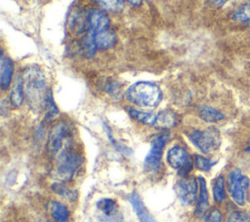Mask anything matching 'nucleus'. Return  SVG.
I'll return each instance as SVG.
<instances>
[{"instance_id":"f257e3e1","label":"nucleus","mask_w":250,"mask_h":222,"mask_svg":"<svg viewBox=\"0 0 250 222\" xmlns=\"http://www.w3.org/2000/svg\"><path fill=\"white\" fill-rule=\"evenodd\" d=\"M21 78L27 104L34 111L40 110L44 107L48 93L46 78L43 72L36 66H29L24 69Z\"/></svg>"},{"instance_id":"f03ea898","label":"nucleus","mask_w":250,"mask_h":222,"mask_svg":"<svg viewBox=\"0 0 250 222\" xmlns=\"http://www.w3.org/2000/svg\"><path fill=\"white\" fill-rule=\"evenodd\" d=\"M125 98L140 107H155L162 99L160 88L151 82L142 81L131 85L125 92Z\"/></svg>"},{"instance_id":"7ed1b4c3","label":"nucleus","mask_w":250,"mask_h":222,"mask_svg":"<svg viewBox=\"0 0 250 222\" xmlns=\"http://www.w3.org/2000/svg\"><path fill=\"white\" fill-rule=\"evenodd\" d=\"M83 162L82 157L69 147H64L57 156L55 175L61 181L70 180Z\"/></svg>"},{"instance_id":"20e7f679","label":"nucleus","mask_w":250,"mask_h":222,"mask_svg":"<svg viewBox=\"0 0 250 222\" xmlns=\"http://www.w3.org/2000/svg\"><path fill=\"white\" fill-rule=\"evenodd\" d=\"M191 143L202 153L209 154L220 146V134L215 128L206 130H192L188 133Z\"/></svg>"},{"instance_id":"39448f33","label":"nucleus","mask_w":250,"mask_h":222,"mask_svg":"<svg viewBox=\"0 0 250 222\" xmlns=\"http://www.w3.org/2000/svg\"><path fill=\"white\" fill-rule=\"evenodd\" d=\"M170 133L163 131L156 134L150 141V148L146 154L144 162V167L146 171H154L158 169L161 164L163 149L168 142Z\"/></svg>"},{"instance_id":"423d86ee","label":"nucleus","mask_w":250,"mask_h":222,"mask_svg":"<svg viewBox=\"0 0 250 222\" xmlns=\"http://www.w3.org/2000/svg\"><path fill=\"white\" fill-rule=\"evenodd\" d=\"M249 186V178L241 173L237 168L231 170L228 177V189L232 201L238 204L243 205L246 201L247 190Z\"/></svg>"},{"instance_id":"0eeeda50","label":"nucleus","mask_w":250,"mask_h":222,"mask_svg":"<svg viewBox=\"0 0 250 222\" xmlns=\"http://www.w3.org/2000/svg\"><path fill=\"white\" fill-rule=\"evenodd\" d=\"M69 127L62 121L57 122L52 127L47 140V149L51 156H56L62 151L64 141L69 137Z\"/></svg>"},{"instance_id":"6e6552de","label":"nucleus","mask_w":250,"mask_h":222,"mask_svg":"<svg viewBox=\"0 0 250 222\" xmlns=\"http://www.w3.org/2000/svg\"><path fill=\"white\" fill-rule=\"evenodd\" d=\"M166 160L169 166L175 169H179L180 173L185 176L192 168V161L187 152V150L182 146H173L167 152Z\"/></svg>"},{"instance_id":"1a4fd4ad","label":"nucleus","mask_w":250,"mask_h":222,"mask_svg":"<svg viewBox=\"0 0 250 222\" xmlns=\"http://www.w3.org/2000/svg\"><path fill=\"white\" fill-rule=\"evenodd\" d=\"M176 194L180 202L185 205L192 204L196 200L197 182L195 178H184L177 182L175 186Z\"/></svg>"},{"instance_id":"9d476101","label":"nucleus","mask_w":250,"mask_h":222,"mask_svg":"<svg viewBox=\"0 0 250 222\" xmlns=\"http://www.w3.org/2000/svg\"><path fill=\"white\" fill-rule=\"evenodd\" d=\"M86 23L87 31L94 34L108 29L110 19L104 10L92 8L86 14Z\"/></svg>"},{"instance_id":"9b49d317","label":"nucleus","mask_w":250,"mask_h":222,"mask_svg":"<svg viewBox=\"0 0 250 222\" xmlns=\"http://www.w3.org/2000/svg\"><path fill=\"white\" fill-rule=\"evenodd\" d=\"M13 74H14V63L12 59L5 56V54H1L0 59V87L2 91L8 90L13 82Z\"/></svg>"},{"instance_id":"f8f14e48","label":"nucleus","mask_w":250,"mask_h":222,"mask_svg":"<svg viewBox=\"0 0 250 222\" xmlns=\"http://www.w3.org/2000/svg\"><path fill=\"white\" fill-rule=\"evenodd\" d=\"M128 200L132 205V208L134 209L138 219L140 222H157L156 219L150 214V212L146 209V205L144 204L142 199L140 196L133 192L128 196Z\"/></svg>"},{"instance_id":"ddd939ff","label":"nucleus","mask_w":250,"mask_h":222,"mask_svg":"<svg viewBox=\"0 0 250 222\" xmlns=\"http://www.w3.org/2000/svg\"><path fill=\"white\" fill-rule=\"evenodd\" d=\"M198 183H199V195H198V202H197L194 213L197 217L203 218L207 215V211L209 209V199H208L206 181L202 176L198 177Z\"/></svg>"},{"instance_id":"4468645a","label":"nucleus","mask_w":250,"mask_h":222,"mask_svg":"<svg viewBox=\"0 0 250 222\" xmlns=\"http://www.w3.org/2000/svg\"><path fill=\"white\" fill-rule=\"evenodd\" d=\"M91 34L98 50H107L109 48H112L117 42L116 34L109 28Z\"/></svg>"},{"instance_id":"2eb2a0df","label":"nucleus","mask_w":250,"mask_h":222,"mask_svg":"<svg viewBox=\"0 0 250 222\" xmlns=\"http://www.w3.org/2000/svg\"><path fill=\"white\" fill-rule=\"evenodd\" d=\"M24 98V92H23V85H22V78L21 75H18L11 86L10 91V102L14 107L21 106Z\"/></svg>"},{"instance_id":"dca6fc26","label":"nucleus","mask_w":250,"mask_h":222,"mask_svg":"<svg viewBox=\"0 0 250 222\" xmlns=\"http://www.w3.org/2000/svg\"><path fill=\"white\" fill-rule=\"evenodd\" d=\"M48 211L56 222H68L69 211L66 206L57 201H51L48 204Z\"/></svg>"},{"instance_id":"f3484780","label":"nucleus","mask_w":250,"mask_h":222,"mask_svg":"<svg viewBox=\"0 0 250 222\" xmlns=\"http://www.w3.org/2000/svg\"><path fill=\"white\" fill-rule=\"evenodd\" d=\"M177 123L178 115L170 109H165L156 114V122L154 127L159 129H171L175 127Z\"/></svg>"},{"instance_id":"a211bd4d","label":"nucleus","mask_w":250,"mask_h":222,"mask_svg":"<svg viewBox=\"0 0 250 222\" xmlns=\"http://www.w3.org/2000/svg\"><path fill=\"white\" fill-rule=\"evenodd\" d=\"M198 115L199 117L208 123H213V122H218L224 119V114L220 112L219 110L215 109L214 107H211L209 105H202L199 107L198 110Z\"/></svg>"},{"instance_id":"6ab92c4d","label":"nucleus","mask_w":250,"mask_h":222,"mask_svg":"<svg viewBox=\"0 0 250 222\" xmlns=\"http://www.w3.org/2000/svg\"><path fill=\"white\" fill-rule=\"evenodd\" d=\"M128 113L133 119H135L136 121L144 125L154 126L156 122V114H153L150 112H146V111L138 110L135 108H128Z\"/></svg>"},{"instance_id":"aec40b11","label":"nucleus","mask_w":250,"mask_h":222,"mask_svg":"<svg viewBox=\"0 0 250 222\" xmlns=\"http://www.w3.org/2000/svg\"><path fill=\"white\" fill-rule=\"evenodd\" d=\"M104 11L111 13H120L124 10V0H91Z\"/></svg>"},{"instance_id":"412c9836","label":"nucleus","mask_w":250,"mask_h":222,"mask_svg":"<svg viewBox=\"0 0 250 222\" xmlns=\"http://www.w3.org/2000/svg\"><path fill=\"white\" fill-rule=\"evenodd\" d=\"M80 45H81V49H82L83 54L87 57L93 56L95 55L96 51L98 50L96 45H95V42H94L92 34L90 32H88V31L85 32L84 36L81 38Z\"/></svg>"},{"instance_id":"4be33fe9","label":"nucleus","mask_w":250,"mask_h":222,"mask_svg":"<svg viewBox=\"0 0 250 222\" xmlns=\"http://www.w3.org/2000/svg\"><path fill=\"white\" fill-rule=\"evenodd\" d=\"M97 206L104 216H111L116 213L117 204L110 198H104L97 203Z\"/></svg>"},{"instance_id":"5701e85b","label":"nucleus","mask_w":250,"mask_h":222,"mask_svg":"<svg viewBox=\"0 0 250 222\" xmlns=\"http://www.w3.org/2000/svg\"><path fill=\"white\" fill-rule=\"evenodd\" d=\"M213 198L217 204H221L226 198L225 181H224V177L222 175H219L214 181Z\"/></svg>"},{"instance_id":"b1692460","label":"nucleus","mask_w":250,"mask_h":222,"mask_svg":"<svg viewBox=\"0 0 250 222\" xmlns=\"http://www.w3.org/2000/svg\"><path fill=\"white\" fill-rule=\"evenodd\" d=\"M51 188L55 193L69 201H74L77 199V193L68 189L63 183H53Z\"/></svg>"},{"instance_id":"393cba45","label":"nucleus","mask_w":250,"mask_h":222,"mask_svg":"<svg viewBox=\"0 0 250 222\" xmlns=\"http://www.w3.org/2000/svg\"><path fill=\"white\" fill-rule=\"evenodd\" d=\"M232 19L236 21L250 20V2L238 7L232 14Z\"/></svg>"},{"instance_id":"a878e982","label":"nucleus","mask_w":250,"mask_h":222,"mask_svg":"<svg viewBox=\"0 0 250 222\" xmlns=\"http://www.w3.org/2000/svg\"><path fill=\"white\" fill-rule=\"evenodd\" d=\"M44 107L46 108V118L48 120L53 119L59 113V110H58V108H57V106L54 102L53 94H52L51 91H49L48 93H47L45 103H44Z\"/></svg>"},{"instance_id":"bb28decb","label":"nucleus","mask_w":250,"mask_h":222,"mask_svg":"<svg viewBox=\"0 0 250 222\" xmlns=\"http://www.w3.org/2000/svg\"><path fill=\"white\" fill-rule=\"evenodd\" d=\"M194 163H195V166L203 171H208L216 163L210 161L209 159L200 156V155H195L194 156Z\"/></svg>"},{"instance_id":"cd10ccee","label":"nucleus","mask_w":250,"mask_h":222,"mask_svg":"<svg viewBox=\"0 0 250 222\" xmlns=\"http://www.w3.org/2000/svg\"><path fill=\"white\" fill-rule=\"evenodd\" d=\"M227 222H250V215L241 210H235L229 214Z\"/></svg>"},{"instance_id":"c85d7f7f","label":"nucleus","mask_w":250,"mask_h":222,"mask_svg":"<svg viewBox=\"0 0 250 222\" xmlns=\"http://www.w3.org/2000/svg\"><path fill=\"white\" fill-rule=\"evenodd\" d=\"M105 92L112 98H119L121 96V86L116 81H110L105 87Z\"/></svg>"},{"instance_id":"c756f323","label":"nucleus","mask_w":250,"mask_h":222,"mask_svg":"<svg viewBox=\"0 0 250 222\" xmlns=\"http://www.w3.org/2000/svg\"><path fill=\"white\" fill-rule=\"evenodd\" d=\"M206 222H222V213L219 209L214 208L206 215Z\"/></svg>"},{"instance_id":"7c9ffc66","label":"nucleus","mask_w":250,"mask_h":222,"mask_svg":"<svg viewBox=\"0 0 250 222\" xmlns=\"http://www.w3.org/2000/svg\"><path fill=\"white\" fill-rule=\"evenodd\" d=\"M229 0H208V2L212 5V6H214V7H216V8H220V7H222L226 2H228Z\"/></svg>"},{"instance_id":"2f4dec72","label":"nucleus","mask_w":250,"mask_h":222,"mask_svg":"<svg viewBox=\"0 0 250 222\" xmlns=\"http://www.w3.org/2000/svg\"><path fill=\"white\" fill-rule=\"evenodd\" d=\"M128 3H130L131 5H134V6H139L142 4V1L143 0H126Z\"/></svg>"},{"instance_id":"473e14b6","label":"nucleus","mask_w":250,"mask_h":222,"mask_svg":"<svg viewBox=\"0 0 250 222\" xmlns=\"http://www.w3.org/2000/svg\"><path fill=\"white\" fill-rule=\"evenodd\" d=\"M246 150H247V151H248V152H250V147H248V148H247V149H246Z\"/></svg>"}]
</instances>
